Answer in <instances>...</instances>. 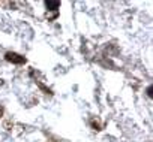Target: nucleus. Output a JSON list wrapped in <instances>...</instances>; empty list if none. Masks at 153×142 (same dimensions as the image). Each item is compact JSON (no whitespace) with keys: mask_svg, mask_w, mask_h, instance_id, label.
Returning <instances> with one entry per match:
<instances>
[{"mask_svg":"<svg viewBox=\"0 0 153 142\" xmlns=\"http://www.w3.org/2000/svg\"><path fill=\"white\" fill-rule=\"evenodd\" d=\"M5 58H6L8 61L14 63V64H23V63H26V57L20 56V54H17V53H12V51L6 53V54H5Z\"/></svg>","mask_w":153,"mask_h":142,"instance_id":"1","label":"nucleus"},{"mask_svg":"<svg viewBox=\"0 0 153 142\" xmlns=\"http://www.w3.org/2000/svg\"><path fill=\"white\" fill-rule=\"evenodd\" d=\"M45 8L48 11H57L60 8V2H51V0H48V2H45Z\"/></svg>","mask_w":153,"mask_h":142,"instance_id":"2","label":"nucleus"},{"mask_svg":"<svg viewBox=\"0 0 153 142\" xmlns=\"http://www.w3.org/2000/svg\"><path fill=\"white\" fill-rule=\"evenodd\" d=\"M38 87H39V88H41L42 91H45L47 94H53V91H51V90H50L48 87H45V85H44L42 82H39V81H38Z\"/></svg>","mask_w":153,"mask_h":142,"instance_id":"3","label":"nucleus"},{"mask_svg":"<svg viewBox=\"0 0 153 142\" xmlns=\"http://www.w3.org/2000/svg\"><path fill=\"white\" fill-rule=\"evenodd\" d=\"M92 127H93L95 130H101V126H99V123H98V121H95V120L92 121Z\"/></svg>","mask_w":153,"mask_h":142,"instance_id":"4","label":"nucleus"},{"mask_svg":"<svg viewBox=\"0 0 153 142\" xmlns=\"http://www.w3.org/2000/svg\"><path fill=\"white\" fill-rule=\"evenodd\" d=\"M147 96H149V97H152V96H153V88H152V85H150V87H147Z\"/></svg>","mask_w":153,"mask_h":142,"instance_id":"5","label":"nucleus"},{"mask_svg":"<svg viewBox=\"0 0 153 142\" xmlns=\"http://www.w3.org/2000/svg\"><path fill=\"white\" fill-rule=\"evenodd\" d=\"M3 112H5V109H3V106H2V105H0V118L3 117Z\"/></svg>","mask_w":153,"mask_h":142,"instance_id":"6","label":"nucleus"}]
</instances>
